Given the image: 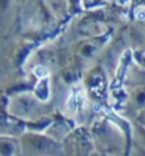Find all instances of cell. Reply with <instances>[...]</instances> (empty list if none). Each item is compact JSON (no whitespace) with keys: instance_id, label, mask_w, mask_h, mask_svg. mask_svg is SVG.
Listing matches in <instances>:
<instances>
[{"instance_id":"8","label":"cell","mask_w":145,"mask_h":156,"mask_svg":"<svg viewBox=\"0 0 145 156\" xmlns=\"http://www.w3.org/2000/svg\"><path fill=\"white\" fill-rule=\"evenodd\" d=\"M132 137H134V141H132L134 144L139 145L145 150V128L143 126L136 123L132 129Z\"/></svg>"},{"instance_id":"6","label":"cell","mask_w":145,"mask_h":156,"mask_svg":"<svg viewBox=\"0 0 145 156\" xmlns=\"http://www.w3.org/2000/svg\"><path fill=\"white\" fill-rule=\"evenodd\" d=\"M76 128L75 124H72V120H65L63 118H53V122L50 123V126L44 133L51 137L53 140H55L59 144H62V141L67 137V136Z\"/></svg>"},{"instance_id":"2","label":"cell","mask_w":145,"mask_h":156,"mask_svg":"<svg viewBox=\"0 0 145 156\" xmlns=\"http://www.w3.org/2000/svg\"><path fill=\"white\" fill-rule=\"evenodd\" d=\"M6 110L9 115L23 124L53 115L50 104L40 101L32 94H17L12 96L9 100H6Z\"/></svg>"},{"instance_id":"1","label":"cell","mask_w":145,"mask_h":156,"mask_svg":"<svg viewBox=\"0 0 145 156\" xmlns=\"http://www.w3.org/2000/svg\"><path fill=\"white\" fill-rule=\"evenodd\" d=\"M89 129L94 141L95 151L98 154L116 152L126 156L128 152L130 142L127 141L126 133H123L122 129L113 124L110 120L96 123Z\"/></svg>"},{"instance_id":"7","label":"cell","mask_w":145,"mask_h":156,"mask_svg":"<svg viewBox=\"0 0 145 156\" xmlns=\"http://www.w3.org/2000/svg\"><path fill=\"white\" fill-rule=\"evenodd\" d=\"M0 156H21V145L18 137L0 136Z\"/></svg>"},{"instance_id":"5","label":"cell","mask_w":145,"mask_h":156,"mask_svg":"<svg viewBox=\"0 0 145 156\" xmlns=\"http://www.w3.org/2000/svg\"><path fill=\"white\" fill-rule=\"evenodd\" d=\"M26 131L22 122L14 119L6 110V100L0 99V136L19 137Z\"/></svg>"},{"instance_id":"4","label":"cell","mask_w":145,"mask_h":156,"mask_svg":"<svg viewBox=\"0 0 145 156\" xmlns=\"http://www.w3.org/2000/svg\"><path fill=\"white\" fill-rule=\"evenodd\" d=\"M63 156H93L95 151L94 141L87 127H76L62 141Z\"/></svg>"},{"instance_id":"3","label":"cell","mask_w":145,"mask_h":156,"mask_svg":"<svg viewBox=\"0 0 145 156\" xmlns=\"http://www.w3.org/2000/svg\"><path fill=\"white\" fill-rule=\"evenodd\" d=\"M21 156H63L62 144L46 136L24 131L18 137Z\"/></svg>"}]
</instances>
